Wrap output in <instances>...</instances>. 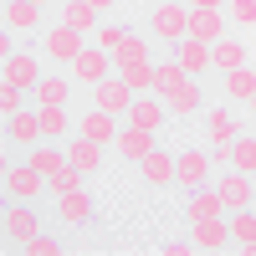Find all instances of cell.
<instances>
[{
  "mask_svg": "<svg viewBox=\"0 0 256 256\" xmlns=\"http://www.w3.org/2000/svg\"><path fill=\"white\" fill-rule=\"evenodd\" d=\"M148 31H154L159 41H184L190 36V6H180V0H164V6H154L148 10Z\"/></svg>",
  "mask_w": 256,
  "mask_h": 256,
  "instance_id": "obj_1",
  "label": "cell"
},
{
  "mask_svg": "<svg viewBox=\"0 0 256 256\" xmlns=\"http://www.w3.org/2000/svg\"><path fill=\"white\" fill-rule=\"evenodd\" d=\"M92 108H102V113H128V108H134V88H128V82L118 77V82H108V77H102V82H92Z\"/></svg>",
  "mask_w": 256,
  "mask_h": 256,
  "instance_id": "obj_2",
  "label": "cell"
},
{
  "mask_svg": "<svg viewBox=\"0 0 256 256\" xmlns=\"http://www.w3.org/2000/svg\"><path fill=\"white\" fill-rule=\"evenodd\" d=\"M6 190L16 200H41V190H46V174H41L36 164H16V169H6Z\"/></svg>",
  "mask_w": 256,
  "mask_h": 256,
  "instance_id": "obj_3",
  "label": "cell"
},
{
  "mask_svg": "<svg viewBox=\"0 0 256 256\" xmlns=\"http://www.w3.org/2000/svg\"><path fill=\"white\" fill-rule=\"evenodd\" d=\"M216 190H220L226 210H251V205H256V184H251V174H241V169H230Z\"/></svg>",
  "mask_w": 256,
  "mask_h": 256,
  "instance_id": "obj_4",
  "label": "cell"
},
{
  "mask_svg": "<svg viewBox=\"0 0 256 256\" xmlns=\"http://www.w3.org/2000/svg\"><path fill=\"white\" fill-rule=\"evenodd\" d=\"M216 164H230V169H241V174H256V138L236 134L226 148H216Z\"/></svg>",
  "mask_w": 256,
  "mask_h": 256,
  "instance_id": "obj_5",
  "label": "cell"
},
{
  "mask_svg": "<svg viewBox=\"0 0 256 256\" xmlns=\"http://www.w3.org/2000/svg\"><path fill=\"white\" fill-rule=\"evenodd\" d=\"M159 148V138L148 134V128H138V123H128V128H118V154L128 159V164H138V159H148Z\"/></svg>",
  "mask_w": 256,
  "mask_h": 256,
  "instance_id": "obj_6",
  "label": "cell"
},
{
  "mask_svg": "<svg viewBox=\"0 0 256 256\" xmlns=\"http://www.w3.org/2000/svg\"><path fill=\"white\" fill-rule=\"evenodd\" d=\"M72 72H77L82 82H102V77L113 72V52H108V46H82V56L72 62Z\"/></svg>",
  "mask_w": 256,
  "mask_h": 256,
  "instance_id": "obj_7",
  "label": "cell"
},
{
  "mask_svg": "<svg viewBox=\"0 0 256 256\" xmlns=\"http://www.w3.org/2000/svg\"><path fill=\"white\" fill-rule=\"evenodd\" d=\"M164 113H169V102H164V98L138 92V98H134V108H128V123H138V128H148V134H159V128H164Z\"/></svg>",
  "mask_w": 256,
  "mask_h": 256,
  "instance_id": "obj_8",
  "label": "cell"
},
{
  "mask_svg": "<svg viewBox=\"0 0 256 256\" xmlns=\"http://www.w3.org/2000/svg\"><path fill=\"white\" fill-rule=\"evenodd\" d=\"M174 180H180L184 190H200V184H210V159L200 154V148L180 154V159H174Z\"/></svg>",
  "mask_w": 256,
  "mask_h": 256,
  "instance_id": "obj_9",
  "label": "cell"
},
{
  "mask_svg": "<svg viewBox=\"0 0 256 256\" xmlns=\"http://www.w3.org/2000/svg\"><path fill=\"white\" fill-rule=\"evenodd\" d=\"M174 62L190 72V77H200V72H210V41H195V36H184V41H174Z\"/></svg>",
  "mask_w": 256,
  "mask_h": 256,
  "instance_id": "obj_10",
  "label": "cell"
},
{
  "mask_svg": "<svg viewBox=\"0 0 256 256\" xmlns=\"http://www.w3.org/2000/svg\"><path fill=\"white\" fill-rule=\"evenodd\" d=\"M82 46H88V36L72 31V26H52V36H46V52H52L56 62H77Z\"/></svg>",
  "mask_w": 256,
  "mask_h": 256,
  "instance_id": "obj_11",
  "label": "cell"
},
{
  "mask_svg": "<svg viewBox=\"0 0 256 256\" xmlns=\"http://www.w3.org/2000/svg\"><path fill=\"white\" fill-rule=\"evenodd\" d=\"M6 134H10V144H26V148H36L41 138H46L41 134V113H26V108L6 118Z\"/></svg>",
  "mask_w": 256,
  "mask_h": 256,
  "instance_id": "obj_12",
  "label": "cell"
},
{
  "mask_svg": "<svg viewBox=\"0 0 256 256\" xmlns=\"http://www.w3.org/2000/svg\"><path fill=\"white\" fill-rule=\"evenodd\" d=\"M226 10H190V36L195 41H210V46H216V41L226 36Z\"/></svg>",
  "mask_w": 256,
  "mask_h": 256,
  "instance_id": "obj_13",
  "label": "cell"
},
{
  "mask_svg": "<svg viewBox=\"0 0 256 256\" xmlns=\"http://www.w3.org/2000/svg\"><path fill=\"white\" fill-rule=\"evenodd\" d=\"M6 82H16V88L36 92V82H41V62H36L31 52H16V56L6 62Z\"/></svg>",
  "mask_w": 256,
  "mask_h": 256,
  "instance_id": "obj_14",
  "label": "cell"
},
{
  "mask_svg": "<svg viewBox=\"0 0 256 256\" xmlns=\"http://www.w3.org/2000/svg\"><path fill=\"white\" fill-rule=\"evenodd\" d=\"M164 102H169V113H174V118H184V113H200V82H195V77L174 82V88L164 92Z\"/></svg>",
  "mask_w": 256,
  "mask_h": 256,
  "instance_id": "obj_15",
  "label": "cell"
},
{
  "mask_svg": "<svg viewBox=\"0 0 256 256\" xmlns=\"http://www.w3.org/2000/svg\"><path fill=\"white\" fill-rule=\"evenodd\" d=\"M36 230H41V226H36V210H31V200L6 210V236H10V241H20V246H26V241L36 236Z\"/></svg>",
  "mask_w": 256,
  "mask_h": 256,
  "instance_id": "obj_16",
  "label": "cell"
},
{
  "mask_svg": "<svg viewBox=\"0 0 256 256\" xmlns=\"http://www.w3.org/2000/svg\"><path fill=\"white\" fill-rule=\"evenodd\" d=\"M205 134H210V144H216V148H226L230 138L241 134V123H236V113H230V108H210V113H205Z\"/></svg>",
  "mask_w": 256,
  "mask_h": 256,
  "instance_id": "obj_17",
  "label": "cell"
},
{
  "mask_svg": "<svg viewBox=\"0 0 256 256\" xmlns=\"http://www.w3.org/2000/svg\"><path fill=\"white\" fill-rule=\"evenodd\" d=\"M36 26H41L36 0H6V31H36Z\"/></svg>",
  "mask_w": 256,
  "mask_h": 256,
  "instance_id": "obj_18",
  "label": "cell"
},
{
  "mask_svg": "<svg viewBox=\"0 0 256 256\" xmlns=\"http://www.w3.org/2000/svg\"><path fill=\"white\" fill-rule=\"evenodd\" d=\"M67 159H72V164L82 169V174L92 180V169L102 164V144H92L88 134H82V138H67Z\"/></svg>",
  "mask_w": 256,
  "mask_h": 256,
  "instance_id": "obj_19",
  "label": "cell"
},
{
  "mask_svg": "<svg viewBox=\"0 0 256 256\" xmlns=\"http://www.w3.org/2000/svg\"><path fill=\"white\" fill-rule=\"evenodd\" d=\"M230 241L246 256H256V205L251 210H230Z\"/></svg>",
  "mask_w": 256,
  "mask_h": 256,
  "instance_id": "obj_20",
  "label": "cell"
},
{
  "mask_svg": "<svg viewBox=\"0 0 256 256\" xmlns=\"http://www.w3.org/2000/svg\"><path fill=\"white\" fill-rule=\"evenodd\" d=\"M246 41H216V46H210V67H220V72H236V67H246Z\"/></svg>",
  "mask_w": 256,
  "mask_h": 256,
  "instance_id": "obj_21",
  "label": "cell"
},
{
  "mask_svg": "<svg viewBox=\"0 0 256 256\" xmlns=\"http://www.w3.org/2000/svg\"><path fill=\"white\" fill-rule=\"evenodd\" d=\"M26 164H36V169H41V174H46V180H52V174H56V169H62V164H67V144H52V138H46V144H36V148H31V154H26Z\"/></svg>",
  "mask_w": 256,
  "mask_h": 256,
  "instance_id": "obj_22",
  "label": "cell"
},
{
  "mask_svg": "<svg viewBox=\"0 0 256 256\" xmlns=\"http://www.w3.org/2000/svg\"><path fill=\"white\" fill-rule=\"evenodd\" d=\"M82 134H88L92 144H118V118L102 113V108H92L88 118H82Z\"/></svg>",
  "mask_w": 256,
  "mask_h": 256,
  "instance_id": "obj_23",
  "label": "cell"
},
{
  "mask_svg": "<svg viewBox=\"0 0 256 256\" xmlns=\"http://www.w3.org/2000/svg\"><path fill=\"white\" fill-rule=\"evenodd\" d=\"M226 210V200H220V190H210V184H200L195 195H190V220H216Z\"/></svg>",
  "mask_w": 256,
  "mask_h": 256,
  "instance_id": "obj_24",
  "label": "cell"
},
{
  "mask_svg": "<svg viewBox=\"0 0 256 256\" xmlns=\"http://www.w3.org/2000/svg\"><path fill=\"white\" fill-rule=\"evenodd\" d=\"M56 216L67 220V226H82L92 216V200H88V190H72V195H56Z\"/></svg>",
  "mask_w": 256,
  "mask_h": 256,
  "instance_id": "obj_25",
  "label": "cell"
},
{
  "mask_svg": "<svg viewBox=\"0 0 256 256\" xmlns=\"http://www.w3.org/2000/svg\"><path fill=\"white\" fill-rule=\"evenodd\" d=\"M138 169H144L148 184H174V154H164V148H154L148 159H138Z\"/></svg>",
  "mask_w": 256,
  "mask_h": 256,
  "instance_id": "obj_26",
  "label": "cell"
},
{
  "mask_svg": "<svg viewBox=\"0 0 256 256\" xmlns=\"http://www.w3.org/2000/svg\"><path fill=\"white\" fill-rule=\"evenodd\" d=\"M230 241V220H195V246H205V251H220Z\"/></svg>",
  "mask_w": 256,
  "mask_h": 256,
  "instance_id": "obj_27",
  "label": "cell"
},
{
  "mask_svg": "<svg viewBox=\"0 0 256 256\" xmlns=\"http://www.w3.org/2000/svg\"><path fill=\"white\" fill-rule=\"evenodd\" d=\"M92 20H98V10L88 6V0H67V6H62V26H72V31H82V36L92 31Z\"/></svg>",
  "mask_w": 256,
  "mask_h": 256,
  "instance_id": "obj_28",
  "label": "cell"
},
{
  "mask_svg": "<svg viewBox=\"0 0 256 256\" xmlns=\"http://www.w3.org/2000/svg\"><path fill=\"white\" fill-rule=\"evenodd\" d=\"M67 108H52V102H41V134H46L52 144H62V138H67Z\"/></svg>",
  "mask_w": 256,
  "mask_h": 256,
  "instance_id": "obj_29",
  "label": "cell"
},
{
  "mask_svg": "<svg viewBox=\"0 0 256 256\" xmlns=\"http://www.w3.org/2000/svg\"><path fill=\"white\" fill-rule=\"evenodd\" d=\"M251 92H256V72H251V67H236V72H226V98L246 102Z\"/></svg>",
  "mask_w": 256,
  "mask_h": 256,
  "instance_id": "obj_30",
  "label": "cell"
},
{
  "mask_svg": "<svg viewBox=\"0 0 256 256\" xmlns=\"http://www.w3.org/2000/svg\"><path fill=\"white\" fill-rule=\"evenodd\" d=\"M113 62H118L123 72H128V67H144V62H148V41H134V36H123V46L113 52Z\"/></svg>",
  "mask_w": 256,
  "mask_h": 256,
  "instance_id": "obj_31",
  "label": "cell"
},
{
  "mask_svg": "<svg viewBox=\"0 0 256 256\" xmlns=\"http://www.w3.org/2000/svg\"><path fill=\"white\" fill-rule=\"evenodd\" d=\"M67 82H62V77H41L36 82V102H52V108H67Z\"/></svg>",
  "mask_w": 256,
  "mask_h": 256,
  "instance_id": "obj_32",
  "label": "cell"
},
{
  "mask_svg": "<svg viewBox=\"0 0 256 256\" xmlns=\"http://www.w3.org/2000/svg\"><path fill=\"white\" fill-rule=\"evenodd\" d=\"M82 180H88V174H82V169L67 159V164H62L56 174H52V195H72V190H82Z\"/></svg>",
  "mask_w": 256,
  "mask_h": 256,
  "instance_id": "obj_33",
  "label": "cell"
},
{
  "mask_svg": "<svg viewBox=\"0 0 256 256\" xmlns=\"http://www.w3.org/2000/svg\"><path fill=\"white\" fill-rule=\"evenodd\" d=\"M123 82L134 88V98H138V92H154V62H144V67H128Z\"/></svg>",
  "mask_w": 256,
  "mask_h": 256,
  "instance_id": "obj_34",
  "label": "cell"
},
{
  "mask_svg": "<svg viewBox=\"0 0 256 256\" xmlns=\"http://www.w3.org/2000/svg\"><path fill=\"white\" fill-rule=\"evenodd\" d=\"M0 108H6V118L20 113V108H26V88H16V82H0Z\"/></svg>",
  "mask_w": 256,
  "mask_h": 256,
  "instance_id": "obj_35",
  "label": "cell"
},
{
  "mask_svg": "<svg viewBox=\"0 0 256 256\" xmlns=\"http://www.w3.org/2000/svg\"><path fill=\"white\" fill-rule=\"evenodd\" d=\"M236 26H256V0H230V10H226Z\"/></svg>",
  "mask_w": 256,
  "mask_h": 256,
  "instance_id": "obj_36",
  "label": "cell"
},
{
  "mask_svg": "<svg viewBox=\"0 0 256 256\" xmlns=\"http://www.w3.org/2000/svg\"><path fill=\"white\" fill-rule=\"evenodd\" d=\"M26 251H31V256H56V251H62V246H56V241H52V236H46V230H36V236H31V241H26Z\"/></svg>",
  "mask_w": 256,
  "mask_h": 256,
  "instance_id": "obj_37",
  "label": "cell"
},
{
  "mask_svg": "<svg viewBox=\"0 0 256 256\" xmlns=\"http://www.w3.org/2000/svg\"><path fill=\"white\" fill-rule=\"evenodd\" d=\"M123 36H128L123 26H102V31H98V46H108V52H118V46H123Z\"/></svg>",
  "mask_w": 256,
  "mask_h": 256,
  "instance_id": "obj_38",
  "label": "cell"
},
{
  "mask_svg": "<svg viewBox=\"0 0 256 256\" xmlns=\"http://www.w3.org/2000/svg\"><path fill=\"white\" fill-rule=\"evenodd\" d=\"M190 10H220V0H184Z\"/></svg>",
  "mask_w": 256,
  "mask_h": 256,
  "instance_id": "obj_39",
  "label": "cell"
},
{
  "mask_svg": "<svg viewBox=\"0 0 256 256\" xmlns=\"http://www.w3.org/2000/svg\"><path fill=\"white\" fill-rule=\"evenodd\" d=\"M88 6H92V10L102 16V10H113V6H118V0H88Z\"/></svg>",
  "mask_w": 256,
  "mask_h": 256,
  "instance_id": "obj_40",
  "label": "cell"
},
{
  "mask_svg": "<svg viewBox=\"0 0 256 256\" xmlns=\"http://www.w3.org/2000/svg\"><path fill=\"white\" fill-rule=\"evenodd\" d=\"M246 102H251V113H256V92H251V98H246Z\"/></svg>",
  "mask_w": 256,
  "mask_h": 256,
  "instance_id": "obj_41",
  "label": "cell"
},
{
  "mask_svg": "<svg viewBox=\"0 0 256 256\" xmlns=\"http://www.w3.org/2000/svg\"><path fill=\"white\" fill-rule=\"evenodd\" d=\"M36 6H46V0H36Z\"/></svg>",
  "mask_w": 256,
  "mask_h": 256,
  "instance_id": "obj_42",
  "label": "cell"
}]
</instances>
